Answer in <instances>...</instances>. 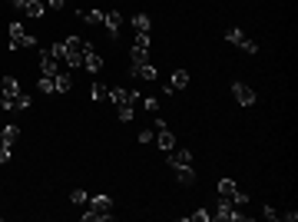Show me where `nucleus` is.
I'll return each mask as SVG.
<instances>
[{"mask_svg": "<svg viewBox=\"0 0 298 222\" xmlns=\"http://www.w3.org/2000/svg\"><path fill=\"white\" fill-rule=\"evenodd\" d=\"M153 136H156V130H139V136H136V139H139V143H149Z\"/></svg>", "mask_w": 298, "mask_h": 222, "instance_id": "obj_29", "label": "nucleus"}, {"mask_svg": "<svg viewBox=\"0 0 298 222\" xmlns=\"http://www.w3.org/2000/svg\"><path fill=\"white\" fill-rule=\"evenodd\" d=\"M83 67H86L89 73H99V70H103V56L93 50V44H86V56H83Z\"/></svg>", "mask_w": 298, "mask_h": 222, "instance_id": "obj_7", "label": "nucleus"}, {"mask_svg": "<svg viewBox=\"0 0 298 222\" xmlns=\"http://www.w3.org/2000/svg\"><path fill=\"white\" fill-rule=\"evenodd\" d=\"M132 46H143V50H149V34H136V44Z\"/></svg>", "mask_w": 298, "mask_h": 222, "instance_id": "obj_27", "label": "nucleus"}, {"mask_svg": "<svg viewBox=\"0 0 298 222\" xmlns=\"http://www.w3.org/2000/svg\"><path fill=\"white\" fill-rule=\"evenodd\" d=\"M40 93H46V96L56 93V80L53 77H43V80H40Z\"/></svg>", "mask_w": 298, "mask_h": 222, "instance_id": "obj_23", "label": "nucleus"}, {"mask_svg": "<svg viewBox=\"0 0 298 222\" xmlns=\"http://www.w3.org/2000/svg\"><path fill=\"white\" fill-rule=\"evenodd\" d=\"M232 96L242 103V106H252V103H255V89L245 87V83H232Z\"/></svg>", "mask_w": 298, "mask_h": 222, "instance_id": "obj_5", "label": "nucleus"}, {"mask_svg": "<svg viewBox=\"0 0 298 222\" xmlns=\"http://www.w3.org/2000/svg\"><path fill=\"white\" fill-rule=\"evenodd\" d=\"M83 56H86V44H80V37H66L63 40V60L70 70L83 67Z\"/></svg>", "mask_w": 298, "mask_h": 222, "instance_id": "obj_1", "label": "nucleus"}, {"mask_svg": "<svg viewBox=\"0 0 298 222\" xmlns=\"http://www.w3.org/2000/svg\"><path fill=\"white\" fill-rule=\"evenodd\" d=\"M17 136H20V130H17V126H3V130H0V143L13 146V143H17Z\"/></svg>", "mask_w": 298, "mask_h": 222, "instance_id": "obj_16", "label": "nucleus"}, {"mask_svg": "<svg viewBox=\"0 0 298 222\" xmlns=\"http://www.w3.org/2000/svg\"><path fill=\"white\" fill-rule=\"evenodd\" d=\"M242 50H245V53H258V44H255V40H249V37H245Z\"/></svg>", "mask_w": 298, "mask_h": 222, "instance_id": "obj_28", "label": "nucleus"}, {"mask_svg": "<svg viewBox=\"0 0 298 222\" xmlns=\"http://www.w3.org/2000/svg\"><path fill=\"white\" fill-rule=\"evenodd\" d=\"M189 219H192V222H209V219H212V212H209V209H199V212H192Z\"/></svg>", "mask_w": 298, "mask_h": 222, "instance_id": "obj_24", "label": "nucleus"}, {"mask_svg": "<svg viewBox=\"0 0 298 222\" xmlns=\"http://www.w3.org/2000/svg\"><path fill=\"white\" fill-rule=\"evenodd\" d=\"M169 163L172 166H192V153L189 149H169Z\"/></svg>", "mask_w": 298, "mask_h": 222, "instance_id": "obj_9", "label": "nucleus"}, {"mask_svg": "<svg viewBox=\"0 0 298 222\" xmlns=\"http://www.w3.org/2000/svg\"><path fill=\"white\" fill-rule=\"evenodd\" d=\"M50 53H53L56 60H63V44H53V46H50Z\"/></svg>", "mask_w": 298, "mask_h": 222, "instance_id": "obj_33", "label": "nucleus"}, {"mask_svg": "<svg viewBox=\"0 0 298 222\" xmlns=\"http://www.w3.org/2000/svg\"><path fill=\"white\" fill-rule=\"evenodd\" d=\"M103 23H106V30H110V37H120V27H123V13H120V10H110Z\"/></svg>", "mask_w": 298, "mask_h": 222, "instance_id": "obj_8", "label": "nucleus"}, {"mask_svg": "<svg viewBox=\"0 0 298 222\" xmlns=\"http://www.w3.org/2000/svg\"><path fill=\"white\" fill-rule=\"evenodd\" d=\"M186 83H189V73H186V70H176V73H172V80H169V87H172V89H186Z\"/></svg>", "mask_w": 298, "mask_h": 222, "instance_id": "obj_18", "label": "nucleus"}, {"mask_svg": "<svg viewBox=\"0 0 298 222\" xmlns=\"http://www.w3.org/2000/svg\"><path fill=\"white\" fill-rule=\"evenodd\" d=\"M56 93H70L73 89V77H70V70H63V73H56Z\"/></svg>", "mask_w": 298, "mask_h": 222, "instance_id": "obj_13", "label": "nucleus"}, {"mask_svg": "<svg viewBox=\"0 0 298 222\" xmlns=\"http://www.w3.org/2000/svg\"><path fill=\"white\" fill-rule=\"evenodd\" d=\"M120 120H123V123L132 120V106H120Z\"/></svg>", "mask_w": 298, "mask_h": 222, "instance_id": "obj_31", "label": "nucleus"}, {"mask_svg": "<svg viewBox=\"0 0 298 222\" xmlns=\"http://www.w3.org/2000/svg\"><path fill=\"white\" fill-rule=\"evenodd\" d=\"M23 10H27V17L37 20V17H43V13H46V3H43V0H27V7H23Z\"/></svg>", "mask_w": 298, "mask_h": 222, "instance_id": "obj_14", "label": "nucleus"}, {"mask_svg": "<svg viewBox=\"0 0 298 222\" xmlns=\"http://www.w3.org/2000/svg\"><path fill=\"white\" fill-rule=\"evenodd\" d=\"M43 3H46V7H53V10H63V7H66V0H43Z\"/></svg>", "mask_w": 298, "mask_h": 222, "instance_id": "obj_32", "label": "nucleus"}, {"mask_svg": "<svg viewBox=\"0 0 298 222\" xmlns=\"http://www.w3.org/2000/svg\"><path fill=\"white\" fill-rule=\"evenodd\" d=\"M110 100L116 103V106H132V103L139 100V93H136V89H110Z\"/></svg>", "mask_w": 298, "mask_h": 222, "instance_id": "obj_6", "label": "nucleus"}, {"mask_svg": "<svg viewBox=\"0 0 298 222\" xmlns=\"http://www.w3.org/2000/svg\"><path fill=\"white\" fill-rule=\"evenodd\" d=\"M132 27H136V34H149V17H146V13L132 17Z\"/></svg>", "mask_w": 298, "mask_h": 222, "instance_id": "obj_20", "label": "nucleus"}, {"mask_svg": "<svg viewBox=\"0 0 298 222\" xmlns=\"http://www.w3.org/2000/svg\"><path fill=\"white\" fill-rule=\"evenodd\" d=\"M225 40H229V44H235V46H242L245 44V34L239 30V27H232V30H225Z\"/></svg>", "mask_w": 298, "mask_h": 222, "instance_id": "obj_19", "label": "nucleus"}, {"mask_svg": "<svg viewBox=\"0 0 298 222\" xmlns=\"http://www.w3.org/2000/svg\"><path fill=\"white\" fill-rule=\"evenodd\" d=\"M156 133H159V146H163L166 153H169V149H176V136L169 133L166 126H163V130H156Z\"/></svg>", "mask_w": 298, "mask_h": 222, "instance_id": "obj_15", "label": "nucleus"}, {"mask_svg": "<svg viewBox=\"0 0 298 222\" xmlns=\"http://www.w3.org/2000/svg\"><path fill=\"white\" fill-rule=\"evenodd\" d=\"M129 56H132V67H139V63H146V60H149V53H146L143 46H132Z\"/></svg>", "mask_w": 298, "mask_h": 222, "instance_id": "obj_21", "label": "nucleus"}, {"mask_svg": "<svg viewBox=\"0 0 298 222\" xmlns=\"http://www.w3.org/2000/svg\"><path fill=\"white\" fill-rule=\"evenodd\" d=\"M235 179H219V196L222 199H232V192H235Z\"/></svg>", "mask_w": 298, "mask_h": 222, "instance_id": "obj_17", "label": "nucleus"}, {"mask_svg": "<svg viewBox=\"0 0 298 222\" xmlns=\"http://www.w3.org/2000/svg\"><path fill=\"white\" fill-rule=\"evenodd\" d=\"M20 46H37V40H33L30 34H23L20 20H13L10 23V50H20Z\"/></svg>", "mask_w": 298, "mask_h": 222, "instance_id": "obj_2", "label": "nucleus"}, {"mask_svg": "<svg viewBox=\"0 0 298 222\" xmlns=\"http://www.w3.org/2000/svg\"><path fill=\"white\" fill-rule=\"evenodd\" d=\"M0 163H10V146L0 143Z\"/></svg>", "mask_w": 298, "mask_h": 222, "instance_id": "obj_30", "label": "nucleus"}, {"mask_svg": "<svg viewBox=\"0 0 298 222\" xmlns=\"http://www.w3.org/2000/svg\"><path fill=\"white\" fill-rule=\"evenodd\" d=\"M70 199L77 202V206H83V202H86L89 196H86V192H83V189H73V192H70Z\"/></svg>", "mask_w": 298, "mask_h": 222, "instance_id": "obj_26", "label": "nucleus"}, {"mask_svg": "<svg viewBox=\"0 0 298 222\" xmlns=\"http://www.w3.org/2000/svg\"><path fill=\"white\" fill-rule=\"evenodd\" d=\"M132 77H139V80H149V83H156V80H159V73H156V67H149V63H139V67H132Z\"/></svg>", "mask_w": 298, "mask_h": 222, "instance_id": "obj_10", "label": "nucleus"}, {"mask_svg": "<svg viewBox=\"0 0 298 222\" xmlns=\"http://www.w3.org/2000/svg\"><path fill=\"white\" fill-rule=\"evenodd\" d=\"M77 20H83V23H103V20H106V13H103V10H77Z\"/></svg>", "mask_w": 298, "mask_h": 222, "instance_id": "obj_12", "label": "nucleus"}, {"mask_svg": "<svg viewBox=\"0 0 298 222\" xmlns=\"http://www.w3.org/2000/svg\"><path fill=\"white\" fill-rule=\"evenodd\" d=\"M89 96H93V100H103V96H106V87H103V83H93Z\"/></svg>", "mask_w": 298, "mask_h": 222, "instance_id": "obj_25", "label": "nucleus"}, {"mask_svg": "<svg viewBox=\"0 0 298 222\" xmlns=\"http://www.w3.org/2000/svg\"><path fill=\"white\" fill-rule=\"evenodd\" d=\"M212 219H222V222H239V219H245V212H239V206H232L229 199H222L219 206H215V212H212Z\"/></svg>", "mask_w": 298, "mask_h": 222, "instance_id": "obj_3", "label": "nucleus"}, {"mask_svg": "<svg viewBox=\"0 0 298 222\" xmlns=\"http://www.w3.org/2000/svg\"><path fill=\"white\" fill-rule=\"evenodd\" d=\"M0 93H20L17 80H13V77H3V80H0Z\"/></svg>", "mask_w": 298, "mask_h": 222, "instance_id": "obj_22", "label": "nucleus"}, {"mask_svg": "<svg viewBox=\"0 0 298 222\" xmlns=\"http://www.w3.org/2000/svg\"><path fill=\"white\" fill-rule=\"evenodd\" d=\"M3 110H27L30 106V96L27 93H3Z\"/></svg>", "mask_w": 298, "mask_h": 222, "instance_id": "obj_4", "label": "nucleus"}, {"mask_svg": "<svg viewBox=\"0 0 298 222\" xmlns=\"http://www.w3.org/2000/svg\"><path fill=\"white\" fill-rule=\"evenodd\" d=\"M176 179H179V186H192V182H196V169L192 166H176Z\"/></svg>", "mask_w": 298, "mask_h": 222, "instance_id": "obj_11", "label": "nucleus"}]
</instances>
